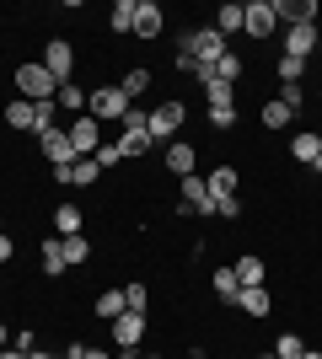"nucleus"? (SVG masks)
Listing matches in <instances>:
<instances>
[{
    "mask_svg": "<svg viewBox=\"0 0 322 359\" xmlns=\"http://www.w3.org/2000/svg\"><path fill=\"white\" fill-rule=\"evenodd\" d=\"M86 97H92V91L81 86V81H65V86L54 91V107H65L70 118H81V113H86Z\"/></svg>",
    "mask_w": 322,
    "mask_h": 359,
    "instance_id": "15",
    "label": "nucleus"
},
{
    "mask_svg": "<svg viewBox=\"0 0 322 359\" xmlns=\"http://www.w3.org/2000/svg\"><path fill=\"white\" fill-rule=\"evenodd\" d=\"M285 54H290V60H317V22L285 27Z\"/></svg>",
    "mask_w": 322,
    "mask_h": 359,
    "instance_id": "9",
    "label": "nucleus"
},
{
    "mask_svg": "<svg viewBox=\"0 0 322 359\" xmlns=\"http://www.w3.org/2000/svg\"><path fill=\"white\" fill-rule=\"evenodd\" d=\"M38 263H43V273H48V279H60V273H70V263H65V247H60V236H48V241H43V252H38Z\"/></svg>",
    "mask_w": 322,
    "mask_h": 359,
    "instance_id": "21",
    "label": "nucleus"
},
{
    "mask_svg": "<svg viewBox=\"0 0 322 359\" xmlns=\"http://www.w3.org/2000/svg\"><path fill=\"white\" fill-rule=\"evenodd\" d=\"M311 166H317V177H322V156H317V161H311Z\"/></svg>",
    "mask_w": 322,
    "mask_h": 359,
    "instance_id": "50",
    "label": "nucleus"
},
{
    "mask_svg": "<svg viewBox=\"0 0 322 359\" xmlns=\"http://www.w3.org/2000/svg\"><path fill=\"white\" fill-rule=\"evenodd\" d=\"M210 123L220 129V135H226L231 123H236V102H231V107H210Z\"/></svg>",
    "mask_w": 322,
    "mask_h": 359,
    "instance_id": "38",
    "label": "nucleus"
},
{
    "mask_svg": "<svg viewBox=\"0 0 322 359\" xmlns=\"http://www.w3.org/2000/svg\"><path fill=\"white\" fill-rule=\"evenodd\" d=\"M123 97H129V102H135V97H145V91H151V70H145V65H135V70H123Z\"/></svg>",
    "mask_w": 322,
    "mask_h": 359,
    "instance_id": "26",
    "label": "nucleus"
},
{
    "mask_svg": "<svg viewBox=\"0 0 322 359\" xmlns=\"http://www.w3.org/2000/svg\"><path fill=\"white\" fill-rule=\"evenodd\" d=\"M301 75H307V60H290V54H279V81H285V86H301Z\"/></svg>",
    "mask_w": 322,
    "mask_h": 359,
    "instance_id": "32",
    "label": "nucleus"
},
{
    "mask_svg": "<svg viewBox=\"0 0 322 359\" xmlns=\"http://www.w3.org/2000/svg\"><path fill=\"white\" fill-rule=\"evenodd\" d=\"M16 91H22L27 102H54L60 81L43 70V60H27V65H16Z\"/></svg>",
    "mask_w": 322,
    "mask_h": 359,
    "instance_id": "3",
    "label": "nucleus"
},
{
    "mask_svg": "<svg viewBox=\"0 0 322 359\" xmlns=\"http://www.w3.org/2000/svg\"><path fill=\"white\" fill-rule=\"evenodd\" d=\"M301 354H307V344H301L295 332H285V338L274 344V359H301Z\"/></svg>",
    "mask_w": 322,
    "mask_h": 359,
    "instance_id": "33",
    "label": "nucleus"
},
{
    "mask_svg": "<svg viewBox=\"0 0 322 359\" xmlns=\"http://www.w3.org/2000/svg\"><path fill=\"white\" fill-rule=\"evenodd\" d=\"M81 359H113V354H107V348H86Z\"/></svg>",
    "mask_w": 322,
    "mask_h": 359,
    "instance_id": "43",
    "label": "nucleus"
},
{
    "mask_svg": "<svg viewBox=\"0 0 322 359\" xmlns=\"http://www.w3.org/2000/svg\"><path fill=\"white\" fill-rule=\"evenodd\" d=\"M11 257H16V241L6 236V231H0V263H11Z\"/></svg>",
    "mask_w": 322,
    "mask_h": 359,
    "instance_id": "42",
    "label": "nucleus"
},
{
    "mask_svg": "<svg viewBox=\"0 0 322 359\" xmlns=\"http://www.w3.org/2000/svg\"><path fill=\"white\" fill-rule=\"evenodd\" d=\"M279 27H295V22H317V0H274Z\"/></svg>",
    "mask_w": 322,
    "mask_h": 359,
    "instance_id": "14",
    "label": "nucleus"
},
{
    "mask_svg": "<svg viewBox=\"0 0 322 359\" xmlns=\"http://www.w3.org/2000/svg\"><path fill=\"white\" fill-rule=\"evenodd\" d=\"M290 156H295V161H317V156H322V129H301V135H295L290 140Z\"/></svg>",
    "mask_w": 322,
    "mask_h": 359,
    "instance_id": "19",
    "label": "nucleus"
},
{
    "mask_svg": "<svg viewBox=\"0 0 322 359\" xmlns=\"http://www.w3.org/2000/svg\"><path fill=\"white\" fill-rule=\"evenodd\" d=\"M0 231H6V220H0Z\"/></svg>",
    "mask_w": 322,
    "mask_h": 359,
    "instance_id": "53",
    "label": "nucleus"
},
{
    "mask_svg": "<svg viewBox=\"0 0 322 359\" xmlns=\"http://www.w3.org/2000/svg\"><path fill=\"white\" fill-rule=\"evenodd\" d=\"M0 348H11V327L6 322H0Z\"/></svg>",
    "mask_w": 322,
    "mask_h": 359,
    "instance_id": "44",
    "label": "nucleus"
},
{
    "mask_svg": "<svg viewBox=\"0 0 322 359\" xmlns=\"http://www.w3.org/2000/svg\"><path fill=\"white\" fill-rule=\"evenodd\" d=\"M177 54H194L199 65H210V70H215V60L231 54V38L215 27V22H204V27H194V32H177Z\"/></svg>",
    "mask_w": 322,
    "mask_h": 359,
    "instance_id": "1",
    "label": "nucleus"
},
{
    "mask_svg": "<svg viewBox=\"0 0 322 359\" xmlns=\"http://www.w3.org/2000/svg\"><path fill=\"white\" fill-rule=\"evenodd\" d=\"M113 344H119V354L145 344V311H123L119 322H113Z\"/></svg>",
    "mask_w": 322,
    "mask_h": 359,
    "instance_id": "10",
    "label": "nucleus"
},
{
    "mask_svg": "<svg viewBox=\"0 0 322 359\" xmlns=\"http://www.w3.org/2000/svg\"><path fill=\"white\" fill-rule=\"evenodd\" d=\"M236 311H247V316H269L274 311V295H269V290H242V295H236Z\"/></svg>",
    "mask_w": 322,
    "mask_h": 359,
    "instance_id": "20",
    "label": "nucleus"
},
{
    "mask_svg": "<svg viewBox=\"0 0 322 359\" xmlns=\"http://www.w3.org/2000/svg\"><path fill=\"white\" fill-rule=\"evenodd\" d=\"M123 306H129V311H145V306H151V290L145 285H123Z\"/></svg>",
    "mask_w": 322,
    "mask_h": 359,
    "instance_id": "34",
    "label": "nucleus"
},
{
    "mask_svg": "<svg viewBox=\"0 0 322 359\" xmlns=\"http://www.w3.org/2000/svg\"><path fill=\"white\" fill-rule=\"evenodd\" d=\"M129 97H123L119 81H107V86H92V97H86V113H92L97 123H123V113H129Z\"/></svg>",
    "mask_w": 322,
    "mask_h": 359,
    "instance_id": "2",
    "label": "nucleus"
},
{
    "mask_svg": "<svg viewBox=\"0 0 322 359\" xmlns=\"http://www.w3.org/2000/svg\"><path fill=\"white\" fill-rule=\"evenodd\" d=\"M38 150H43L48 166H70L76 161V150H70V135L65 129H48V135H38Z\"/></svg>",
    "mask_w": 322,
    "mask_h": 359,
    "instance_id": "11",
    "label": "nucleus"
},
{
    "mask_svg": "<svg viewBox=\"0 0 322 359\" xmlns=\"http://www.w3.org/2000/svg\"><path fill=\"white\" fill-rule=\"evenodd\" d=\"M215 215H220V220H236V215H242V198H215Z\"/></svg>",
    "mask_w": 322,
    "mask_h": 359,
    "instance_id": "39",
    "label": "nucleus"
},
{
    "mask_svg": "<svg viewBox=\"0 0 322 359\" xmlns=\"http://www.w3.org/2000/svg\"><path fill=\"white\" fill-rule=\"evenodd\" d=\"M161 27H167L161 6H156V0H140V11H135V38H161Z\"/></svg>",
    "mask_w": 322,
    "mask_h": 359,
    "instance_id": "12",
    "label": "nucleus"
},
{
    "mask_svg": "<svg viewBox=\"0 0 322 359\" xmlns=\"http://www.w3.org/2000/svg\"><path fill=\"white\" fill-rule=\"evenodd\" d=\"M161 161H167L172 177H194V166H199V150H194V145H177V140H172Z\"/></svg>",
    "mask_w": 322,
    "mask_h": 359,
    "instance_id": "13",
    "label": "nucleus"
},
{
    "mask_svg": "<svg viewBox=\"0 0 322 359\" xmlns=\"http://www.w3.org/2000/svg\"><path fill=\"white\" fill-rule=\"evenodd\" d=\"M177 204H188L194 215H204V220H210V215H215V194H210V182H204L199 172H194V177H177Z\"/></svg>",
    "mask_w": 322,
    "mask_h": 359,
    "instance_id": "7",
    "label": "nucleus"
},
{
    "mask_svg": "<svg viewBox=\"0 0 322 359\" xmlns=\"http://www.w3.org/2000/svg\"><path fill=\"white\" fill-rule=\"evenodd\" d=\"M204 182H210V194H215V198H236V188H242V172H236V166H215Z\"/></svg>",
    "mask_w": 322,
    "mask_h": 359,
    "instance_id": "18",
    "label": "nucleus"
},
{
    "mask_svg": "<svg viewBox=\"0 0 322 359\" xmlns=\"http://www.w3.org/2000/svg\"><path fill=\"white\" fill-rule=\"evenodd\" d=\"M242 54H220V60H215V81H226V86H236V81H242Z\"/></svg>",
    "mask_w": 322,
    "mask_h": 359,
    "instance_id": "28",
    "label": "nucleus"
},
{
    "mask_svg": "<svg viewBox=\"0 0 322 359\" xmlns=\"http://www.w3.org/2000/svg\"><path fill=\"white\" fill-rule=\"evenodd\" d=\"M215 27L226 32V38H236V32L247 27V6H242V0H226V6L215 11Z\"/></svg>",
    "mask_w": 322,
    "mask_h": 359,
    "instance_id": "17",
    "label": "nucleus"
},
{
    "mask_svg": "<svg viewBox=\"0 0 322 359\" xmlns=\"http://www.w3.org/2000/svg\"><path fill=\"white\" fill-rule=\"evenodd\" d=\"M135 11H140V0H119V6H113V16H107V22H113V32H135Z\"/></svg>",
    "mask_w": 322,
    "mask_h": 359,
    "instance_id": "27",
    "label": "nucleus"
},
{
    "mask_svg": "<svg viewBox=\"0 0 322 359\" xmlns=\"http://www.w3.org/2000/svg\"><path fill=\"white\" fill-rule=\"evenodd\" d=\"M0 359H27V354H22V348H0Z\"/></svg>",
    "mask_w": 322,
    "mask_h": 359,
    "instance_id": "45",
    "label": "nucleus"
},
{
    "mask_svg": "<svg viewBox=\"0 0 322 359\" xmlns=\"http://www.w3.org/2000/svg\"><path fill=\"white\" fill-rule=\"evenodd\" d=\"M279 102L290 107V113H301V107H307V91L301 86H279Z\"/></svg>",
    "mask_w": 322,
    "mask_h": 359,
    "instance_id": "37",
    "label": "nucleus"
},
{
    "mask_svg": "<svg viewBox=\"0 0 322 359\" xmlns=\"http://www.w3.org/2000/svg\"><path fill=\"white\" fill-rule=\"evenodd\" d=\"M317 54H322V22H317Z\"/></svg>",
    "mask_w": 322,
    "mask_h": 359,
    "instance_id": "49",
    "label": "nucleus"
},
{
    "mask_svg": "<svg viewBox=\"0 0 322 359\" xmlns=\"http://www.w3.org/2000/svg\"><path fill=\"white\" fill-rule=\"evenodd\" d=\"M258 359H274V354H258Z\"/></svg>",
    "mask_w": 322,
    "mask_h": 359,
    "instance_id": "52",
    "label": "nucleus"
},
{
    "mask_svg": "<svg viewBox=\"0 0 322 359\" xmlns=\"http://www.w3.org/2000/svg\"><path fill=\"white\" fill-rule=\"evenodd\" d=\"M97 177H102V166H97L92 156H86V161H76V188H92Z\"/></svg>",
    "mask_w": 322,
    "mask_h": 359,
    "instance_id": "36",
    "label": "nucleus"
},
{
    "mask_svg": "<svg viewBox=\"0 0 322 359\" xmlns=\"http://www.w3.org/2000/svg\"><path fill=\"white\" fill-rule=\"evenodd\" d=\"M70 150H76V161H86V156H97V145H102V123L92 118V113H81V118H70Z\"/></svg>",
    "mask_w": 322,
    "mask_h": 359,
    "instance_id": "5",
    "label": "nucleus"
},
{
    "mask_svg": "<svg viewBox=\"0 0 322 359\" xmlns=\"http://www.w3.org/2000/svg\"><path fill=\"white\" fill-rule=\"evenodd\" d=\"M60 247H65V263H70V269H81V263L92 257V241L86 236H60Z\"/></svg>",
    "mask_w": 322,
    "mask_h": 359,
    "instance_id": "30",
    "label": "nucleus"
},
{
    "mask_svg": "<svg viewBox=\"0 0 322 359\" xmlns=\"http://www.w3.org/2000/svg\"><path fill=\"white\" fill-rule=\"evenodd\" d=\"M183 123H188L183 102H156L151 107V140H156V145H172V140L183 135Z\"/></svg>",
    "mask_w": 322,
    "mask_h": 359,
    "instance_id": "4",
    "label": "nucleus"
},
{
    "mask_svg": "<svg viewBox=\"0 0 322 359\" xmlns=\"http://www.w3.org/2000/svg\"><path fill=\"white\" fill-rule=\"evenodd\" d=\"M81 354H86V348H81V344H76V348H65V354H60V359H81Z\"/></svg>",
    "mask_w": 322,
    "mask_h": 359,
    "instance_id": "46",
    "label": "nucleus"
},
{
    "mask_svg": "<svg viewBox=\"0 0 322 359\" xmlns=\"http://www.w3.org/2000/svg\"><path fill=\"white\" fill-rule=\"evenodd\" d=\"M54 182H60V188H76V161H70V166H54Z\"/></svg>",
    "mask_w": 322,
    "mask_h": 359,
    "instance_id": "40",
    "label": "nucleus"
},
{
    "mask_svg": "<svg viewBox=\"0 0 322 359\" xmlns=\"http://www.w3.org/2000/svg\"><path fill=\"white\" fill-rule=\"evenodd\" d=\"M199 86H204V97H210V107H231V91H236V86H226V81H215V75H204Z\"/></svg>",
    "mask_w": 322,
    "mask_h": 359,
    "instance_id": "31",
    "label": "nucleus"
},
{
    "mask_svg": "<svg viewBox=\"0 0 322 359\" xmlns=\"http://www.w3.org/2000/svg\"><path fill=\"white\" fill-rule=\"evenodd\" d=\"M210 290L226 300V306H236V295H242V285H236V273H231V269H215L210 273Z\"/></svg>",
    "mask_w": 322,
    "mask_h": 359,
    "instance_id": "24",
    "label": "nucleus"
},
{
    "mask_svg": "<svg viewBox=\"0 0 322 359\" xmlns=\"http://www.w3.org/2000/svg\"><path fill=\"white\" fill-rule=\"evenodd\" d=\"M27 359H60V354H43V348H32V354Z\"/></svg>",
    "mask_w": 322,
    "mask_h": 359,
    "instance_id": "47",
    "label": "nucleus"
},
{
    "mask_svg": "<svg viewBox=\"0 0 322 359\" xmlns=\"http://www.w3.org/2000/svg\"><path fill=\"white\" fill-rule=\"evenodd\" d=\"M32 113H38V107H32L27 97L6 102V129H22V135H32Z\"/></svg>",
    "mask_w": 322,
    "mask_h": 359,
    "instance_id": "22",
    "label": "nucleus"
},
{
    "mask_svg": "<svg viewBox=\"0 0 322 359\" xmlns=\"http://www.w3.org/2000/svg\"><path fill=\"white\" fill-rule=\"evenodd\" d=\"M97 316H102V322H119L123 311H129V306H123V290H102V295H97V306H92Z\"/></svg>",
    "mask_w": 322,
    "mask_h": 359,
    "instance_id": "25",
    "label": "nucleus"
},
{
    "mask_svg": "<svg viewBox=\"0 0 322 359\" xmlns=\"http://www.w3.org/2000/svg\"><path fill=\"white\" fill-rule=\"evenodd\" d=\"M301 359H322V348H307V354H301Z\"/></svg>",
    "mask_w": 322,
    "mask_h": 359,
    "instance_id": "48",
    "label": "nucleus"
},
{
    "mask_svg": "<svg viewBox=\"0 0 322 359\" xmlns=\"http://www.w3.org/2000/svg\"><path fill=\"white\" fill-rule=\"evenodd\" d=\"M97 166H102V172H113V166L123 161V150H119V140H113V145H97V156H92Z\"/></svg>",
    "mask_w": 322,
    "mask_h": 359,
    "instance_id": "35",
    "label": "nucleus"
},
{
    "mask_svg": "<svg viewBox=\"0 0 322 359\" xmlns=\"http://www.w3.org/2000/svg\"><path fill=\"white\" fill-rule=\"evenodd\" d=\"M317 102H322V86H317Z\"/></svg>",
    "mask_w": 322,
    "mask_h": 359,
    "instance_id": "51",
    "label": "nucleus"
},
{
    "mask_svg": "<svg viewBox=\"0 0 322 359\" xmlns=\"http://www.w3.org/2000/svg\"><path fill=\"white\" fill-rule=\"evenodd\" d=\"M81 210L76 204H60V210H54V236H81Z\"/></svg>",
    "mask_w": 322,
    "mask_h": 359,
    "instance_id": "23",
    "label": "nucleus"
},
{
    "mask_svg": "<svg viewBox=\"0 0 322 359\" xmlns=\"http://www.w3.org/2000/svg\"><path fill=\"white\" fill-rule=\"evenodd\" d=\"M258 118H263V129H290V118H295V113H290V107H285V102L274 97V102H263V113H258Z\"/></svg>",
    "mask_w": 322,
    "mask_h": 359,
    "instance_id": "29",
    "label": "nucleus"
},
{
    "mask_svg": "<svg viewBox=\"0 0 322 359\" xmlns=\"http://www.w3.org/2000/svg\"><path fill=\"white\" fill-rule=\"evenodd\" d=\"M11 348H22V354H32V332L22 327V332H11Z\"/></svg>",
    "mask_w": 322,
    "mask_h": 359,
    "instance_id": "41",
    "label": "nucleus"
},
{
    "mask_svg": "<svg viewBox=\"0 0 322 359\" xmlns=\"http://www.w3.org/2000/svg\"><path fill=\"white\" fill-rule=\"evenodd\" d=\"M247 38H274L279 32V11H274V0H247Z\"/></svg>",
    "mask_w": 322,
    "mask_h": 359,
    "instance_id": "8",
    "label": "nucleus"
},
{
    "mask_svg": "<svg viewBox=\"0 0 322 359\" xmlns=\"http://www.w3.org/2000/svg\"><path fill=\"white\" fill-rule=\"evenodd\" d=\"M43 70L54 75L60 86H65V81H76V48L65 43V38H48V43H43Z\"/></svg>",
    "mask_w": 322,
    "mask_h": 359,
    "instance_id": "6",
    "label": "nucleus"
},
{
    "mask_svg": "<svg viewBox=\"0 0 322 359\" xmlns=\"http://www.w3.org/2000/svg\"><path fill=\"white\" fill-rule=\"evenodd\" d=\"M231 273H236V285H242V290H258L263 279H269L263 257H253V252H247V257H236V263H231Z\"/></svg>",
    "mask_w": 322,
    "mask_h": 359,
    "instance_id": "16",
    "label": "nucleus"
}]
</instances>
